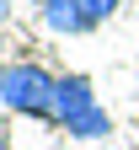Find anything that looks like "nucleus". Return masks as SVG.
<instances>
[{"mask_svg": "<svg viewBox=\"0 0 139 150\" xmlns=\"http://www.w3.org/2000/svg\"><path fill=\"white\" fill-rule=\"evenodd\" d=\"M54 97L59 81L37 64H6L0 70V102L11 112H27V118H54Z\"/></svg>", "mask_w": 139, "mask_h": 150, "instance_id": "nucleus-1", "label": "nucleus"}, {"mask_svg": "<svg viewBox=\"0 0 139 150\" xmlns=\"http://www.w3.org/2000/svg\"><path fill=\"white\" fill-rule=\"evenodd\" d=\"M54 123H64L75 139H102L107 134V112L96 107V91L86 75H64L59 81V97H54Z\"/></svg>", "mask_w": 139, "mask_h": 150, "instance_id": "nucleus-2", "label": "nucleus"}, {"mask_svg": "<svg viewBox=\"0 0 139 150\" xmlns=\"http://www.w3.org/2000/svg\"><path fill=\"white\" fill-rule=\"evenodd\" d=\"M118 11V0H43V22L54 32H91Z\"/></svg>", "mask_w": 139, "mask_h": 150, "instance_id": "nucleus-3", "label": "nucleus"}, {"mask_svg": "<svg viewBox=\"0 0 139 150\" xmlns=\"http://www.w3.org/2000/svg\"><path fill=\"white\" fill-rule=\"evenodd\" d=\"M6 11H11V6H6V0H0V16H6Z\"/></svg>", "mask_w": 139, "mask_h": 150, "instance_id": "nucleus-4", "label": "nucleus"}]
</instances>
